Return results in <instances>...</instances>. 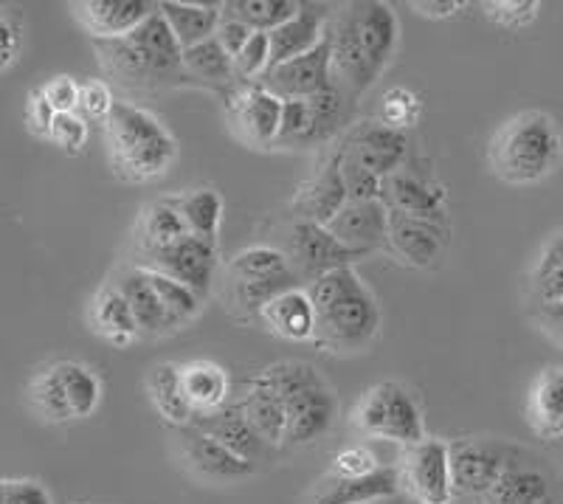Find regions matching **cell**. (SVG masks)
<instances>
[{
    "label": "cell",
    "mask_w": 563,
    "mask_h": 504,
    "mask_svg": "<svg viewBox=\"0 0 563 504\" xmlns=\"http://www.w3.org/2000/svg\"><path fill=\"white\" fill-rule=\"evenodd\" d=\"M532 294L538 305L563 302V234H558L538 256L532 271Z\"/></svg>",
    "instance_id": "b9f144b4"
},
{
    "label": "cell",
    "mask_w": 563,
    "mask_h": 504,
    "mask_svg": "<svg viewBox=\"0 0 563 504\" xmlns=\"http://www.w3.org/2000/svg\"><path fill=\"white\" fill-rule=\"evenodd\" d=\"M158 12L167 18L169 29L178 37L180 48H192V45L206 43L218 34L223 23L220 3H178V0H161Z\"/></svg>",
    "instance_id": "d6a6232c"
},
{
    "label": "cell",
    "mask_w": 563,
    "mask_h": 504,
    "mask_svg": "<svg viewBox=\"0 0 563 504\" xmlns=\"http://www.w3.org/2000/svg\"><path fill=\"white\" fill-rule=\"evenodd\" d=\"M54 119H57V110L52 108V102L45 99L43 88H34L26 99V124L37 139H52Z\"/></svg>",
    "instance_id": "db71d44e"
},
{
    "label": "cell",
    "mask_w": 563,
    "mask_h": 504,
    "mask_svg": "<svg viewBox=\"0 0 563 504\" xmlns=\"http://www.w3.org/2000/svg\"><path fill=\"white\" fill-rule=\"evenodd\" d=\"M366 504H395L391 498H378V502H366Z\"/></svg>",
    "instance_id": "91938a15"
},
{
    "label": "cell",
    "mask_w": 563,
    "mask_h": 504,
    "mask_svg": "<svg viewBox=\"0 0 563 504\" xmlns=\"http://www.w3.org/2000/svg\"><path fill=\"white\" fill-rule=\"evenodd\" d=\"M99 63L110 77L135 88H158V85L189 83L184 70V48L169 29L167 18L150 14L135 32L119 40H93Z\"/></svg>",
    "instance_id": "6da1fadb"
},
{
    "label": "cell",
    "mask_w": 563,
    "mask_h": 504,
    "mask_svg": "<svg viewBox=\"0 0 563 504\" xmlns=\"http://www.w3.org/2000/svg\"><path fill=\"white\" fill-rule=\"evenodd\" d=\"M352 99L330 88L310 99H285L279 139L274 147H316L352 128Z\"/></svg>",
    "instance_id": "5b68a950"
},
{
    "label": "cell",
    "mask_w": 563,
    "mask_h": 504,
    "mask_svg": "<svg viewBox=\"0 0 563 504\" xmlns=\"http://www.w3.org/2000/svg\"><path fill=\"white\" fill-rule=\"evenodd\" d=\"M271 68V34L254 32L240 57L234 59V70H238V85L260 83Z\"/></svg>",
    "instance_id": "f6af8a7d"
},
{
    "label": "cell",
    "mask_w": 563,
    "mask_h": 504,
    "mask_svg": "<svg viewBox=\"0 0 563 504\" xmlns=\"http://www.w3.org/2000/svg\"><path fill=\"white\" fill-rule=\"evenodd\" d=\"M256 85L276 94L279 99H310L324 90L335 88L333 83V48H330V32L327 40L313 48V52L301 54V57L282 63L271 68Z\"/></svg>",
    "instance_id": "4fadbf2b"
},
{
    "label": "cell",
    "mask_w": 563,
    "mask_h": 504,
    "mask_svg": "<svg viewBox=\"0 0 563 504\" xmlns=\"http://www.w3.org/2000/svg\"><path fill=\"white\" fill-rule=\"evenodd\" d=\"M299 0H225L220 3L225 18H234L251 32H276L299 12Z\"/></svg>",
    "instance_id": "ab89813d"
},
{
    "label": "cell",
    "mask_w": 563,
    "mask_h": 504,
    "mask_svg": "<svg viewBox=\"0 0 563 504\" xmlns=\"http://www.w3.org/2000/svg\"><path fill=\"white\" fill-rule=\"evenodd\" d=\"M88 325L97 336H102L104 341L115 347H130L141 336L133 307L115 282L99 287L97 296L90 299Z\"/></svg>",
    "instance_id": "4316f807"
},
{
    "label": "cell",
    "mask_w": 563,
    "mask_h": 504,
    "mask_svg": "<svg viewBox=\"0 0 563 504\" xmlns=\"http://www.w3.org/2000/svg\"><path fill=\"white\" fill-rule=\"evenodd\" d=\"M192 426H198L200 431H206L209 437L223 442L229 451L243 457L251 465H260V462L268 460V453L276 451V448H271L268 442L260 437V431L251 426V420L245 417V412L240 409L238 403H229L225 409L211 412V415L195 417Z\"/></svg>",
    "instance_id": "603a6c76"
},
{
    "label": "cell",
    "mask_w": 563,
    "mask_h": 504,
    "mask_svg": "<svg viewBox=\"0 0 563 504\" xmlns=\"http://www.w3.org/2000/svg\"><path fill=\"white\" fill-rule=\"evenodd\" d=\"M346 204H350V195H346L344 175H341V158L335 150H330L313 178H308L296 189L294 200H290L294 220L327 226Z\"/></svg>",
    "instance_id": "2e32d148"
},
{
    "label": "cell",
    "mask_w": 563,
    "mask_h": 504,
    "mask_svg": "<svg viewBox=\"0 0 563 504\" xmlns=\"http://www.w3.org/2000/svg\"><path fill=\"white\" fill-rule=\"evenodd\" d=\"M512 451L501 442L467 440L451 446V473H454V493L479 502L501 476L510 462Z\"/></svg>",
    "instance_id": "9a60e30c"
},
{
    "label": "cell",
    "mask_w": 563,
    "mask_h": 504,
    "mask_svg": "<svg viewBox=\"0 0 563 504\" xmlns=\"http://www.w3.org/2000/svg\"><path fill=\"white\" fill-rule=\"evenodd\" d=\"M479 504H558L555 482L536 462L510 457L496 485L479 498Z\"/></svg>",
    "instance_id": "cb8c5ba5"
},
{
    "label": "cell",
    "mask_w": 563,
    "mask_h": 504,
    "mask_svg": "<svg viewBox=\"0 0 563 504\" xmlns=\"http://www.w3.org/2000/svg\"><path fill=\"white\" fill-rule=\"evenodd\" d=\"M285 409H288V428H285V446L282 448H305L333 428L335 417H339V401H335L333 390L321 383L313 390L285 397Z\"/></svg>",
    "instance_id": "ffe728a7"
},
{
    "label": "cell",
    "mask_w": 563,
    "mask_h": 504,
    "mask_svg": "<svg viewBox=\"0 0 563 504\" xmlns=\"http://www.w3.org/2000/svg\"><path fill=\"white\" fill-rule=\"evenodd\" d=\"M563 155V139L555 119L544 110H525L493 133L487 166L499 180L532 186L550 178Z\"/></svg>",
    "instance_id": "3957f363"
},
{
    "label": "cell",
    "mask_w": 563,
    "mask_h": 504,
    "mask_svg": "<svg viewBox=\"0 0 563 504\" xmlns=\"http://www.w3.org/2000/svg\"><path fill=\"white\" fill-rule=\"evenodd\" d=\"M341 9L350 20L361 52L369 59L372 70L380 77L389 68L397 43H400V23H397L395 9L389 3H380V0H361V3H346Z\"/></svg>",
    "instance_id": "5bb4252c"
},
{
    "label": "cell",
    "mask_w": 563,
    "mask_h": 504,
    "mask_svg": "<svg viewBox=\"0 0 563 504\" xmlns=\"http://www.w3.org/2000/svg\"><path fill=\"white\" fill-rule=\"evenodd\" d=\"M327 229L341 245L369 256L389 249V206L384 200H350Z\"/></svg>",
    "instance_id": "e0dca14e"
},
{
    "label": "cell",
    "mask_w": 563,
    "mask_h": 504,
    "mask_svg": "<svg viewBox=\"0 0 563 504\" xmlns=\"http://www.w3.org/2000/svg\"><path fill=\"white\" fill-rule=\"evenodd\" d=\"M397 485L411 504H454V473L451 446L426 437L417 446L404 448L397 457Z\"/></svg>",
    "instance_id": "8992f818"
},
{
    "label": "cell",
    "mask_w": 563,
    "mask_h": 504,
    "mask_svg": "<svg viewBox=\"0 0 563 504\" xmlns=\"http://www.w3.org/2000/svg\"><path fill=\"white\" fill-rule=\"evenodd\" d=\"M110 169L122 184H150L169 173L178 158V144L169 128L147 108L119 102L104 122Z\"/></svg>",
    "instance_id": "7a4b0ae2"
},
{
    "label": "cell",
    "mask_w": 563,
    "mask_h": 504,
    "mask_svg": "<svg viewBox=\"0 0 563 504\" xmlns=\"http://www.w3.org/2000/svg\"><path fill=\"white\" fill-rule=\"evenodd\" d=\"M260 319H263L265 327H268L274 336H279V339L313 341L319 314H316L308 291H305V287H294L288 294H282L276 296L274 302H268V305L260 310Z\"/></svg>",
    "instance_id": "4dcf8cb0"
},
{
    "label": "cell",
    "mask_w": 563,
    "mask_h": 504,
    "mask_svg": "<svg viewBox=\"0 0 563 504\" xmlns=\"http://www.w3.org/2000/svg\"><path fill=\"white\" fill-rule=\"evenodd\" d=\"M147 271L150 282H153L155 294H158L161 305H164V310L169 314V319L175 321L178 327H186L189 321L198 319V314L203 310V296H198L192 291V287H186L184 282L173 280V276L167 274H158V271Z\"/></svg>",
    "instance_id": "60d3db41"
},
{
    "label": "cell",
    "mask_w": 563,
    "mask_h": 504,
    "mask_svg": "<svg viewBox=\"0 0 563 504\" xmlns=\"http://www.w3.org/2000/svg\"><path fill=\"white\" fill-rule=\"evenodd\" d=\"M90 139V124L88 119H82L79 113H57L52 128V144H57L63 153L79 155L85 147H88Z\"/></svg>",
    "instance_id": "c3c4849f"
},
{
    "label": "cell",
    "mask_w": 563,
    "mask_h": 504,
    "mask_svg": "<svg viewBox=\"0 0 563 504\" xmlns=\"http://www.w3.org/2000/svg\"><path fill=\"white\" fill-rule=\"evenodd\" d=\"M350 426L372 440L397 442L404 448L426 440V420H422L420 406L404 383L397 381H380L369 386L355 403Z\"/></svg>",
    "instance_id": "277c9868"
},
{
    "label": "cell",
    "mask_w": 563,
    "mask_h": 504,
    "mask_svg": "<svg viewBox=\"0 0 563 504\" xmlns=\"http://www.w3.org/2000/svg\"><path fill=\"white\" fill-rule=\"evenodd\" d=\"M26 403H29V409H32L40 420L48 423V426L74 423L68 397H65L63 386H59V377H57V370H54V364L34 372L32 381L26 383Z\"/></svg>",
    "instance_id": "f35d334b"
},
{
    "label": "cell",
    "mask_w": 563,
    "mask_h": 504,
    "mask_svg": "<svg viewBox=\"0 0 563 504\" xmlns=\"http://www.w3.org/2000/svg\"><path fill=\"white\" fill-rule=\"evenodd\" d=\"M361 285H364V282L358 280L355 269H352V265H346V269H335V271H330V274L313 280L310 285H305V291H308L310 302H313L316 314L321 316V314H327L330 307L339 305L341 299H346L352 291H358Z\"/></svg>",
    "instance_id": "7bdbcfd3"
},
{
    "label": "cell",
    "mask_w": 563,
    "mask_h": 504,
    "mask_svg": "<svg viewBox=\"0 0 563 504\" xmlns=\"http://www.w3.org/2000/svg\"><path fill=\"white\" fill-rule=\"evenodd\" d=\"M330 20L333 12L324 3H301L288 23L271 32V68L319 48L330 32Z\"/></svg>",
    "instance_id": "44dd1931"
},
{
    "label": "cell",
    "mask_w": 563,
    "mask_h": 504,
    "mask_svg": "<svg viewBox=\"0 0 563 504\" xmlns=\"http://www.w3.org/2000/svg\"><path fill=\"white\" fill-rule=\"evenodd\" d=\"M74 20L93 40H119L155 12V3L144 0H79L70 7Z\"/></svg>",
    "instance_id": "7402d4cb"
},
{
    "label": "cell",
    "mask_w": 563,
    "mask_h": 504,
    "mask_svg": "<svg viewBox=\"0 0 563 504\" xmlns=\"http://www.w3.org/2000/svg\"><path fill=\"white\" fill-rule=\"evenodd\" d=\"M449 226L417 220L389 209V251L409 269H434L449 249Z\"/></svg>",
    "instance_id": "ac0fdd59"
},
{
    "label": "cell",
    "mask_w": 563,
    "mask_h": 504,
    "mask_svg": "<svg viewBox=\"0 0 563 504\" xmlns=\"http://www.w3.org/2000/svg\"><path fill=\"white\" fill-rule=\"evenodd\" d=\"M175 453L180 468L203 485H238L256 473V465L229 451L198 426L175 428Z\"/></svg>",
    "instance_id": "ba28073f"
},
{
    "label": "cell",
    "mask_w": 563,
    "mask_h": 504,
    "mask_svg": "<svg viewBox=\"0 0 563 504\" xmlns=\"http://www.w3.org/2000/svg\"><path fill=\"white\" fill-rule=\"evenodd\" d=\"M380 330V307L366 285L330 307L316 321L313 341L327 352H361Z\"/></svg>",
    "instance_id": "52a82bcc"
},
{
    "label": "cell",
    "mask_w": 563,
    "mask_h": 504,
    "mask_svg": "<svg viewBox=\"0 0 563 504\" xmlns=\"http://www.w3.org/2000/svg\"><path fill=\"white\" fill-rule=\"evenodd\" d=\"M180 218H184L189 234L200 237L206 243L218 245L220 223H223V198L218 189L211 186H200V189H189L175 198Z\"/></svg>",
    "instance_id": "d590c367"
},
{
    "label": "cell",
    "mask_w": 563,
    "mask_h": 504,
    "mask_svg": "<svg viewBox=\"0 0 563 504\" xmlns=\"http://www.w3.org/2000/svg\"><path fill=\"white\" fill-rule=\"evenodd\" d=\"M409 504H411V502H409Z\"/></svg>",
    "instance_id": "94428289"
},
{
    "label": "cell",
    "mask_w": 563,
    "mask_h": 504,
    "mask_svg": "<svg viewBox=\"0 0 563 504\" xmlns=\"http://www.w3.org/2000/svg\"><path fill=\"white\" fill-rule=\"evenodd\" d=\"M384 204L409 218L449 226V191L429 166L406 161L395 175L384 180Z\"/></svg>",
    "instance_id": "30bf717a"
},
{
    "label": "cell",
    "mask_w": 563,
    "mask_h": 504,
    "mask_svg": "<svg viewBox=\"0 0 563 504\" xmlns=\"http://www.w3.org/2000/svg\"><path fill=\"white\" fill-rule=\"evenodd\" d=\"M229 276L240 285H265V282L299 285V276L290 269L288 256L276 245H251L234 254L229 262Z\"/></svg>",
    "instance_id": "836d02e7"
},
{
    "label": "cell",
    "mask_w": 563,
    "mask_h": 504,
    "mask_svg": "<svg viewBox=\"0 0 563 504\" xmlns=\"http://www.w3.org/2000/svg\"><path fill=\"white\" fill-rule=\"evenodd\" d=\"M20 48H23V32L12 20V14H3L0 18V70L3 74L18 63Z\"/></svg>",
    "instance_id": "11a10c76"
},
{
    "label": "cell",
    "mask_w": 563,
    "mask_h": 504,
    "mask_svg": "<svg viewBox=\"0 0 563 504\" xmlns=\"http://www.w3.org/2000/svg\"><path fill=\"white\" fill-rule=\"evenodd\" d=\"M0 504H54L52 493L37 479H3Z\"/></svg>",
    "instance_id": "816d5d0a"
},
{
    "label": "cell",
    "mask_w": 563,
    "mask_h": 504,
    "mask_svg": "<svg viewBox=\"0 0 563 504\" xmlns=\"http://www.w3.org/2000/svg\"><path fill=\"white\" fill-rule=\"evenodd\" d=\"M186 237H189V229L180 218L175 198L153 200L141 209V218L135 223V245H139L141 262L184 243Z\"/></svg>",
    "instance_id": "83f0119b"
},
{
    "label": "cell",
    "mask_w": 563,
    "mask_h": 504,
    "mask_svg": "<svg viewBox=\"0 0 563 504\" xmlns=\"http://www.w3.org/2000/svg\"><path fill=\"white\" fill-rule=\"evenodd\" d=\"M180 386L184 395L192 406L195 417L211 415L229 406L231 395V377L225 366H220L211 358H192L186 364H178Z\"/></svg>",
    "instance_id": "484cf974"
},
{
    "label": "cell",
    "mask_w": 563,
    "mask_h": 504,
    "mask_svg": "<svg viewBox=\"0 0 563 504\" xmlns=\"http://www.w3.org/2000/svg\"><path fill=\"white\" fill-rule=\"evenodd\" d=\"M220 12H223V9H220ZM214 37L220 40V45H223L225 52H229L231 59H238L240 52H243L245 45H249V40L254 37V32H251L245 23H240V20L225 18V14H223V23H220V29H218V34H214Z\"/></svg>",
    "instance_id": "9f6ffc18"
},
{
    "label": "cell",
    "mask_w": 563,
    "mask_h": 504,
    "mask_svg": "<svg viewBox=\"0 0 563 504\" xmlns=\"http://www.w3.org/2000/svg\"><path fill=\"white\" fill-rule=\"evenodd\" d=\"M135 265L173 276V280L184 282L186 287H192L195 294L206 299L211 291V282H214V269H218V245L189 234L184 243L173 245L169 251H161V254L150 256L144 262H135Z\"/></svg>",
    "instance_id": "d6986e66"
},
{
    "label": "cell",
    "mask_w": 563,
    "mask_h": 504,
    "mask_svg": "<svg viewBox=\"0 0 563 504\" xmlns=\"http://www.w3.org/2000/svg\"><path fill=\"white\" fill-rule=\"evenodd\" d=\"M43 94L57 113H79L82 85H79L74 77H54L52 83L43 85Z\"/></svg>",
    "instance_id": "f5cc1de1"
},
{
    "label": "cell",
    "mask_w": 563,
    "mask_h": 504,
    "mask_svg": "<svg viewBox=\"0 0 563 504\" xmlns=\"http://www.w3.org/2000/svg\"><path fill=\"white\" fill-rule=\"evenodd\" d=\"M420 18H429V20H449L456 18L462 9H467L465 0H411L409 3Z\"/></svg>",
    "instance_id": "6f0895ef"
},
{
    "label": "cell",
    "mask_w": 563,
    "mask_h": 504,
    "mask_svg": "<svg viewBox=\"0 0 563 504\" xmlns=\"http://www.w3.org/2000/svg\"><path fill=\"white\" fill-rule=\"evenodd\" d=\"M482 12L496 26L516 32V29L536 23L541 3H536V0H487V3H482Z\"/></svg>",
    "instance_id": "bcb514c9"
},
{
    "label": "cell",
    "mask_w": 563,
    "mask_h": 504,
    "mask_svg": "<svg viewBox=\"0 0 563 504\" xmlns=\"http://www.w3.org/2000/svg\"><path fill=\"white\" fill-rule=\"evenodd\" d=\"M113 282L119 285V291L128 296L130 307H133V314H135V321H139L141 336H153L155 339V336H169V332L180 330V327L169 319L164 305H161L147 271L139 269V265H133V269H122L119 274H115Z\"/></svg>",
    "instance_id": "f546056e"
},
{
    "label": "cell",
    "mask_w": 563,
    "mask_h": 504,
    "mask_svg": "<svg viewBox=\"0 0 563 504\" xmlns=\"http://www.w3.org/2000/svg\"><path fill=\"white\" fill-rule=\"evenodd\" d=\"M397 493H400L397 468L384 465L366 479H335L327 473L310 504H366L378 498H395Z\"/></svg>",
    "instance_id": "1f68e13d"
},
{
    "label": "cell",
    "mask_w": 563,
    "mask_h": 504,
    "mask_svg": "<svg viewBox=\"0 0 563 504\" xmlns=\"http://www.w3.org/2000/svg\"><path fill=\"white\" fill-rule=\"evenodd\" d=\"M527 423L538 440L563 437V366H544L527 392Z\"/></svg>",
    "instance_id": "d4e9b609"
},
{
    "label": "cell",
    "mask_w": 563,
    "mask_h": 504,
    "mask_svg": "<svg viewBox=\"0 0 563 504\" xmlns=\"http://www.w3.org/2000/svg\"><path fill=\"white\" fill-rule=\"evenodd\" d=\"M333 150L386 180L409 161V135L386 128L378 119H364L352 124Z\"/></svg>",
    "instance_id": "8fae6325"
},
{
    "label": "cell",
    "mask_w": 563,
    "mask_h": 504,
    "mask_svg": "<svg viewBox=\"0 0 563 504\" xmlns=\"http://www.w3.org/2000/svg\"><path fill=\"white\" fill-rule=\"evenodd\" d=\"M147 395L153 401L155 412L173 428H184L195 423V412L186 401L184 386H180L178 364H169V361L155 364L147 375Z\"/></svg>",
    "instance_id": "e575fe53"
},
{
    "label": "cell",
    "mask_w": 563,
    "mask_h": 504,
    "mask_svg": "<svg viewBox=\"0 0 563 504\" xmlns=\"http://www.w3.org/2000/svg\"><path fill=\"white\" fill-rule=\"evenodd\" d=\"M229 113L240 139L251 147H274L279 139L285 99L265 90L263 85H238L229 94Z\"/></svg>",
    "instance_id": "7c38bea8"
},
{
    "label": "cell",
    "mask_w": 563,
    "mask_h": 504,
    "mask_svg": "<svg viewBox=\"0 0 563 504\" xmlns=\"http://www.w3.org/2000/svg\"><path fill=\"white\" fill-rule=\"evenodd\" d=\"M420 116H422L420 96H417L411 88H404V85L389 88L384 94V99H380L378 122H384L386 128L406 133V130H411L417 122H420Z\"/></svg>",
    "instance_id": "ee69618b"
},
{
    "label": "cell",
    "mask_w": 563,
    "mask_h": 504,
    "mask_svg": "<svg viewBox=\"0 0 563 504\" xmlns=\"http://www.w3.org/2000/svg\"><path fill=\"white\" fill-rule=\"evenodd\" d=\"M238 406L245 412V417L251 420V426L260 431V437H263L271 448L285 446L288 409H285V401L276 395L274 386L265 381L263 372L245 383V390H243V395H240Z\"/></svg>",
    "instance_id": "f1b7e54d"
},
{
    "label": "cell",
    "mask_w": 563,
    "mask_h": 504,
    "mask_svg": "<svg viewBox=\"0 0 563 504\" xmlns=\"http://www.w3.org/2000/svg\"><path fill=\"white\" fill-rule=\"evenodd\" d=\"M378 457L369 451L366 446H350L344 451H339L330 462V476L335 479H366L372 473L380 471Z\"/></svg>",
    "instance_id": "7dc6e473"
},
{
    "label": "cell",
    "mask_w": 563,
    "mask_h": 504,
    "mask_svg": "<svg viewBox=\"0 0 563 504\" xmlns=\"http://www.w3.org/2000/svg\"><path fill=\"white\" fill-rule=\"evenodd\" d=\"M184 70L192 83L206 85V88H231V85H238L234 59L229 57V52L220 45L218 37L186 48Z\"/></svg>",
    "instance_id": "8d00e7d4"
},
{
    "label": "cell",
    "mask_w": 563,
    "mask_h": 504,
    "mask_svg": "<svg viewBox=\"0 0 563 504\" xmlns=\"http://www.w3.org/2000/svg\"><path fill=\"white\" fill-rule=\"evenodd\" d=\"M54 370H57L59 386H63L65 397H68L74 420H85V417L93 415L104 395L102 377L90 370V366L79 364V361H57Z\"/></svg>",
    "instance_id": "74e56055"
},
{
    "label": "cell",
    "mask_w": 563,
    "mask_h": 504,
    "mask_svg": "<svg viewBox=\"0 0 563 504\" xmlns=\"http://www.w3.org/2000/svg\"><path fill=\"white\" fill-rule=\"evenodd\" d=\"M115 108L113 90L102 79H88L82 83V96H79V116L88 122H108Z\"/></svg>",
    "instance_id": "f907efd6"
},
{
    "label": "cell",
    "mask_w": 563,
    "mask_h": 504,
    "mask_svg": "<svg viewBox=\"0 0 563 504\" xmlns=\"http://www.w3.org/2000/svg\"><path fill=\"white\" fill-rule=\"evenodd\" d=\"M339 158L350 200H384V178H378V175L364 169L355 161L344 158V155H339Z\"/></svg>",
    "instance_id": "681fc988"
},
{
    "label": "cell",
    "mask_w": 563,
    "mask_h": 504,
    "mask_svg": "<svg viewBox=\"0 0 563 504\" xmlns=\"http://www.w3.org/2000/svg\"><path fill=\"white\" fill-rule=\"evenodd\" d=\"M538 321H541V330L550 332L552 339L563 347V302L541 305V310H538Z\"/></svg>",
    "instance_id": "680465c9"
},
{
    "label": "cell",
    "mask_w": 563,
    "mask_h": 504,
    "mask_svg": "<svg viewBox=\"0 0 563 504\" xmlns=\"http://www.w3.org/2000/svg\"><path fill=\"white\" fill-rule=\"evenodd\" d=\"M276 249L285 251L290 269L299 276L301 285H310L319 276L330 274L335 269H346L355 260H361V254L350 251L346 245H341L327 226L308 223V220H294V223L285 229V240Z\"/></svg>",
    "instance_id": "9c48e42d"
}]
</instances>
